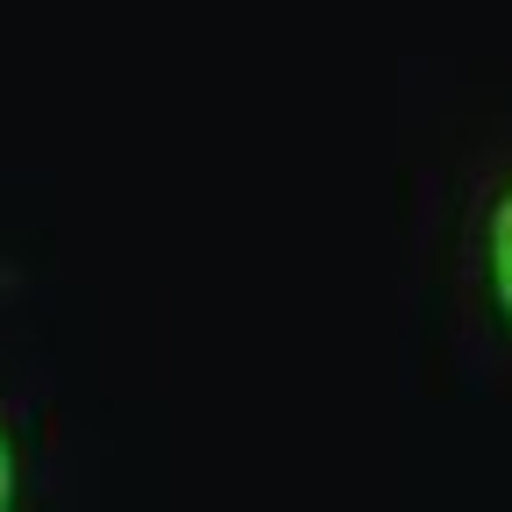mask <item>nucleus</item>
<instances>
[{
	"label": "nucleus",
	"mask_w": 512,
	"mask_h": 512,
	"mask_svg": "<svg viewBox=\"0 0 512 512\" xmlns=\"http://www.w3.org/2000/svg\"><path fill=\"white\" fill-rule=\"evenodd\" d=\"M491 292H498V306L512 320V185H505V200L491 214Z\"/></svg>",
	"instance_id": "1"
},
{
	"label": "nucleus",
	"mask_w": 512,
	"mask_h": 512,
	"mask_svg": "<svg viewBox=\"0 0 512 512\" xmlns=\"http://www.w3.org/2000/svg\"><path fill=\"white\" fill-rule=\"evenodd\" d=\"M0 512H15V456H8V434H0Z\"/></svg>",
	"instance_id": "2"
}]
</instances>
